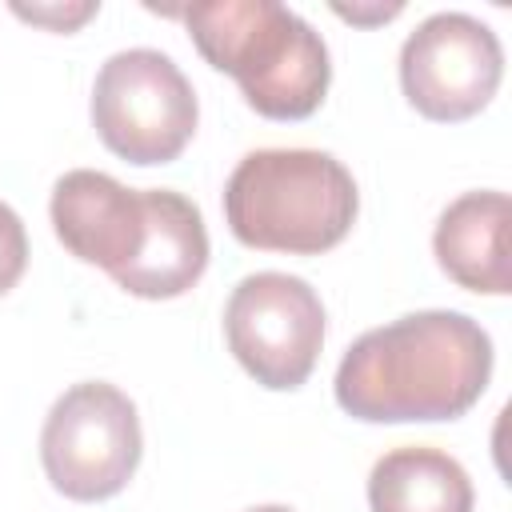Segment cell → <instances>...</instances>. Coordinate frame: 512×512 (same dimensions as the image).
<instances>
[{
  "mask_svg": "<svg viewBox=\"0 0 512 512\" xmlns=\"http://www.w3.org/2000/svg\"><path fill=\"white\" fill-rule=\"evenodd\" d=\"M492 380V336L464 312L424 308L348 344L336 368V404L364 424L464 416Z\"/></svg>",
  "mask_w": 512,
  "mask_h": 512,
  "instance_id": "cell-1",
  "label": "cell"
},
{
  "mask_svg": "<svg viewBox=\"0 0 512 512\" xmlns=\"http://www.w3.org/2000/svg\"><path fill=\"white\" fill-rule=\"evenodd\" d=\"M200 56L228 72L268 120H304L320 108L332 60L324 36L276 0H204L176 12Z\"/></svg>",
  "mask_w": 512,
  "mask_h": 512,
  "instance_id": "cell-2",
  "label": "cell"
},
{
  "mask_svg": "<svg viewBox=\"0 0 512 512\" xmlns=\"http://www.w3.org/2000/svg\"><path fill=\"white\" fill-rule=\"evenodd\" d=\"M352 172L320 148H256L224 184V220L248 248L316 256L356 224Z\"/></svg>",
  "mask_w": 512,
  "mask_h": 512,
  "instance_id": "cell-3",
  "label": "cell"
},
{
  "mask_svg": "<svg viewBox=\"0 0 512 512\" xmlns=\"http://www.w3.org/2000/svg\"><path fill=\"white\" fill-rule=\"evenodd\" d=\"M92 128L128 164H168L196 132L192 80L160 48L112 52L92 84Z\"/></svg>",
  "mask_w": 512,
  "mask_h": 512,
  "instance_id": "cell-4",
  "label": "cell"
},
{
  "mask_svg": "<svg viewBox=\"0 0 512 512\" xmlns=\"http://www.w3.org/2000/svg\"><path fill=\"white\" fill-rule=\"evenodd\" d=\"M144 452L136 404L108 380L64 388L40 428V464L52 488L68 500L96 504L116 496Z\"/></svg>",
  "mask_w": 512,
  "mask_h": 512,
  "instance_id": "cell-5",
  "label": "cell"
},
{
  "mask_svg": "<svg viewBox=\"0 0 512 512\" xmlns=\"http://www.w3.org/2000/svg\"><path fill=\"white\" fill-rule=\"evenodd\" d=\"M228 352L240 368L272 388H300L324 344V304L304 276L292 272H252L236 280L224 304Z\"/></svg>",
  "mask_w": 512,
  "mask_h": 512,
  "instance_id": "cell-6",
  "label": "cell"
},
{
  "mask_svg": "<svg viewBox=\"0 0 512 512\" xmlns=\"http://www.w3.org/2000/svg\"><path fill=\"white\" fill-rule=\"evenodd\" d=\"M500 36L472 12H432L400 44V88L428 120H468L500 88Z\"/></svg>",
  "mask_w": 512,
  "mask_h": 512,
  "instance_id": "cell-7",
  "label": "cell"
},
{
  "mask_svg": "<svg viewBox=\"0 0 512 512\" xmlns=\"http://www.w3.org/2000/svg\"><path fill=\"white\" fill-rule=\"evenodd\" d=\"M52 228L60 244L120 280L144 252L152 228V188H128L108 172L72 168L52 184Z\"/></svg>",
  "mask_w": 512,
  "mask_h": 512,
  "instance_id": "cell-8",
  "label": "cell"
},
{
  "mask_svg": "<svg viewBox=\"0 0 512 512\" xmlns=\"http://www.w3.org/2000/svg\"><path fill=\"white\" fill-rule=\"evenodd\" d=\"M508 220H512L508 192L484 188V192L456 196L440 212L432 232L436 264L468 292H484V296L512 292Z\"/></svg>",
  "mask_w": 512,
  "mask_h": 512,
  "instance_id": "cell-9",
  "label": "cell"
},
{
  "mask_svg": "<svg viewBox=\"0 0 512 512\" xmlns=\"http://www.w3.org/2000/svg\"><path fill=\"white\" fill-rule=\"evenodd\" d=\"M204 268H208V228L200 208L172 188H152L148 244L116 284L140 300H172L184 296L204 276Z\"/></svg>",
  "mask_w": 512,
  "mask_h": 512,
  "instance_id": "cell-10",
  "label": "cell"
},
{
  "mask_svg": "<svg viewBox=\"0 0 512 512\" xmlns=\"http://www.w3.org/2000/svg\"><path fill=\"white\" fill-rule=\"evenodd\" d=\"M372 512H472L476 488L464 464L428 444L384 452L368 472Z\"/></svg>",
  "mask_w": 512,
  "mask_h": 512,
  "instance_id": "cell-11",
  "label": "cell"
},
{
  "mask_svg": "<svg viewBox=\"0 0 512 512\" xmlns=\"http://www.w3.org/2000/svg\"><path fill=\"white\" fill-rule=\"evenodd\" d=\"M28 268V232L24 220L16 216V208H8L0 200V296L8 288H16V280Z\"/></svg>",
  "mask_w": 512,
  "mask_h": 512,
  "instance_id": "cell-12",
  "label": "cell"
},
{
  "mask_svg": "<svg viewBox=\"0 0 512 512\" xmlns=\"http://www.w3.org/2000/svg\"><path fill=\"white\" fill-rule=\"evenodd\" d=\"M12 12L20 16V20H32V24H44V28H52V32H72V28H80L84 20H92L96 12H100V4L96 0H72V4H12Z\"/></svg>",
  "mask_w": 512,
  "mask_h": 512,
  "instance_id": "cell-13",
  "label": "cell"
},
{
  "mask_svg": "<svg viewBox=\"0 0 512 512\" xmlns=\"http://www.w3.org/2000/svg\"><path fill=\"white\" fill-rule=\"evenodd\" d=\"M332 12L336 16H344V20H352V24H384V20H392V16H400L404 12V4L396 0V4H372V8H360V4H332Z\"/></svg>",
  "mask_w": 512,
  "mask_h": 512,
  "instance_id": "cell-14",
  "label": "cell"
},
{
  "mask_svg": "<svg viewBox=\"0 0 512 512\" xmlns=\"http://www.w3.org/2000/svg\"><path fill=\"white\" fill-rule=\"evenodd\" d=\"M248 512H296V508H288V504H256Z\"/></svg>",
  "mask_w": 512,
  "mask_h": 512,
  "instance_id": "cell-15",
  "label": "cell"
}]
</instances>
